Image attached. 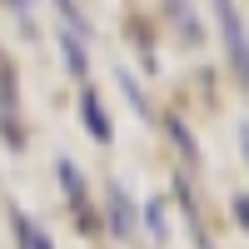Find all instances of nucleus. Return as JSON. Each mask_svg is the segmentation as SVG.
Listing matches in <instances>:
<instances>
[{
	"instance_id": "20e7f679",
	"label": "nucleus",
	"mask_w": 249,
	"mask_h": 249,
	"mask_svg": "<svg viewBox=\"0 0 249 249\" xmlns=\"http://www.w3.org/2000/svg\"><path fill=\"white\" fill-rule=\"evenodd\" d=\"M105 199H110V234H115V239H135V230H140V210H135V199L124 195L120 179L105 184Z\"/></svg>"
},
{
	"instance_id": "f257e3e1",
	"label": "nucleus",
	"mask_w": 249,
	"mask_h": 249,
	"mask_svg": "<svg viewBox=\"0 0 249 249\" xmlns=\"http://www.w3.org/2000/svg\"><path fill=\"white\" fill-rule=\"evenodd\" d=\"M214 20H219V40H224V60H230V70L234 80L249 90V30H244V20L239 10L224 0V5H214Z\"/></svg>"
},
{
	"instance_id": "f03ea898",
	"label": "nucleus",
	"mask_w": 249,
	"mask_h": 249,
	"mask_svg": "<svg viewBox=\"0 0 249 249\" xmlns=\"http://www.w3.org/2000/svg\"><path fill=\"white\" fill-rule=\"evenodd\" d=\"M55 175H60V190H65V199H70V214H75V224H80V234H100V214H95V204H90V190H85L80 164L60 155V160H55Z\"/></svg>"
},
{
	"instance_id": "423d86ee",
	"label": "nucleus",
	"mask_w": 249,
	"mask_h": 249,
	"mask_svg": "<svg viewBox=\"0 0 249 249\" xmlns=\"http://www.w3.org/2000/svg\"><path fill=\"white\" fill-rule=\"evenodd\" d=\"M175 199H179V214H184V230H190V239H195V249H214L210 244V234H204V219H199V204H195V195H190V179H175Z\"/></svg>"
},
{
	"instance_id": "9d476101",
	"label": "nucleus",
	"mask_w": 249,
	"mask_h": 249,
	"mask_svg": "<svg viewBox=\"0 0 249 249\" xmlns=\"http://www.w3.org/2000/svg\"><path fill=\"white\" fill-rule=\"evenodd\" d=\"M164 15L175 20V30L184 35V45H199V25H195V10L190 5H164Z\"/></svg>"
},
{
	"instance_id": "7ed1b4c3",
	"label": "nucleus",
	"mask_w": 249,
	"mask_h": 249,
	"mask_svg": "<svg viewBox=\"0 0 249 249\" xmlns=\"http://www.w3.org/2000/svg\"><path fill=\"white\" fill-rule=\"evenodd\" d=\"M0 140L5 150H25V124H20V85H15V65L0 55Z\"/></svg>"
},
{
	"instance_id": "6e6552de",
	"label": "nucleus",
	"mask_w": 249,
	"mask_h": 249,
	"mask_svg": "<svg viewBox=\"0 0 249 249\" xmlns=\"http://www.w3.org/2000/svg\"><path fill=\"white\" fill-rule=\"evenodd\" d=\"M164 130H170V140L179 144V155L190 160V164H199V144H195V135H190V124H184V115L175 110V115H164Z\"/></svg>"
},
{
	"instance_id": "39448f33",
	"label": "nucleus",
	"mask_w": 249,
	"mask_h": 249,
	"mask_svg": "<svg viewBox=\"0 0 249 249\" xmlns=\"http://www.w3.org/2000/svg\"><path fill=\"white\" fill-rule=\"evenodd\" d=\"M80 124H85V135L95 140V144H110L115 140V124H110V115H105V105H100V90L95 85H85L80 90Z\"/></svg>"
},
{
	"instance_id": "9b49d317",
	"label": "nucleus",
	"mask_w": 249,
	"mask_h": 249,
	"mask_svg": "<svg viewBox=\"0 0 249 249\" xmlns=\"http://www.w3.org/2000/svg\"><path fill=\"white\" fill-rule=\"evenodd\" d=\"M115 80H120V90H124V100H130V110H135L140 120H150V100H144V90L135 85V75H130V70H120Z\"/></svg>"
},
{
	"instance_id": "ddd939ff",
	"label": "nucleus",
	"mask_w": 249,
	"mask_h": 249,
	"mask_svg": "<svg viewBox=\"0 0 249 249\" xmlns=\"http://www.w3.org/2000/svg\"><path fill=\"white\" fill-rule=\"evenodd\" d=\"M230 210H234V219H239V230L249 234V195H234V204H230Z\"/></svg>"
},
{
	"instance_id": "0eeeda50",
	"label": "nucleus",
	"mask_w": 249,
	"mask_h": 249,
	"mask_svg": "<svg viewBox=\"0 0 249 249\" xmlns=\"http://www.w3.org/2000/svg\"><path fill=\"white\" fill-rule=\"evenodd\" d=\"M10 234H15V249H55V239L40 230L25 210H10Z\"/></svg>"
},
{
	"instance_id": "1a4fd4ad",
	"label": "nucleus",
	"mask_w": 249,
	"mask_h": 249,
	"mask_svg": "<svg viewBox=\"0 0 249 249\" xmlns=\"http://www.w3.org/2000/svg\"><path fill=\"white\" fill-rule=\"evenodd\" d=\"M60 55H65L70 75H80V80H85V70H90V60H85V40H75V35H65V30H60Z\"/></svg>"
},
{
	"instance_id": "4468645a",
	"label": "nucleus",
	"mask_w": 249,
	"mask_h": 249,
	"mask_svg": "<svg viewBox=\"0 0 249 249\" xmlns=\"http://www.w3.org/2000/svg\"><path fill=\"white\" fill-rule=\"evenodd\" d=\"M239 155H244V164H249V120L239 124Z\"/></svg>"
},
{
	"instance_id": "f8f14e48",
	"label": "nucleus",
	"mask_w": 249,
	"mask_h": 249,
	"mask_svg": "<svg viewBox=\"0 0 249 249\" xmlns=\"http://www.w3.org/2000/svg\"><path fill=\"white\" fill-rule=\"evenodd\" d=\"M144 230H150L155 239H164V204H160V199L144 204Z\"/></svg>"
}]
</instances>
